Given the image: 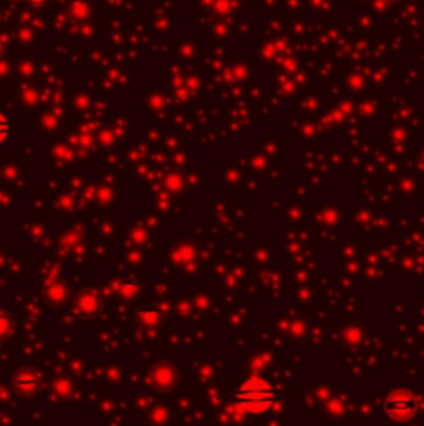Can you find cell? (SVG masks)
Listing matches in <instances>:
<instances>
[{
  "label": "cell",
  "mask_w": 424,
  "mask_h": 426,
  "mask_svg": "<svg viewBox=\"0 0 424 426\" xmlns=\"http://www.w3.org/2000/svg\"><path fill=\"white\" fill-rule=\"evenodd\" d=\"M8 136H10V123H8L6 115H2V113H0V145H4V143H6Z\"/></svg>",
  "instance_id": "3"
},
{
  "label": "cell",
  "mask_w": 424,
  "mask_h": 426,
  "mask_svg": "<svg viewBox=\"0 0 424 426\" xmlns=\"http://www.w3.org/2000/svg\"><path fill=\"white\" fill-rule=\"evenodd\" d=\"M233 400L242 410L258 414V412H267L275 404L277 393H275V387L265 379H246L237 385Z\"/></svg>",
  "instance_id": "1"
},
{
  "label": "cell",
  "mask_w": 424,
  "mask_h": 426,
  "mask_svg": "<svg viewBox=\"0 0 424 426\" xmlns=\"http://www.w3.org/2000/svg\"><path fill=\"white\" fill-rule=\"evenodd\" d=\"M8 324H10V320H8L6 316H2V314H0V333H6Z\"/></svg>",
  "instance_id": "4"
},
{
  "label": "cell",
  "mask_w": 424,
  "mask_h": 426,
  "mask_svg": "<svg viewBox=\"0 0 424 426\" xmlns=\"http://www.w3.org/2000/svg\"><path fill=\"white\" fill-rule=\"evenodd\" d=\"M416 397L408 391H395L387 397L385 402V410L391 418H398V420H406L410 416H414L416 412Z\"/></svg>",
  "instance_id": "2"
}]
</instances>
